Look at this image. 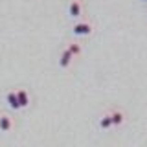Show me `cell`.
Listing matches in <instances>:
<instances>
[{"mask_svg": "<svg viewBox=\"0 0 147 147\" xmlns=\"http://www.w3.org/2000/svg\"><path fill=\"white\" fill-rule=\"evenodd\" d=\"M13 118L9 116V114H0V131L2 132H9L13 129Z\"/></svg>", "mask_w": 147, "mask_h": 147, "instance_id": "cell-4", "label": "cell"}, {"mask_svg": "<svg viewBox=\"0 0 147 147\" xmlns=\"http://www.w3.org/2000/svg\"><path fill=\"white\" fill-rule=\"evenodd\" d=\"M83 2L81 0H72L68 4V17L70 18H81L83 17Z\"/></svg>", "mask_w": 147, "mask_h": 147, "instance_id": "cell-2", "label": "cell"}, {"mask_svg": "<svg viewBox=\"0 0 147 147\" xmlns=\"http://www.w3.org/2000/svg\"><path fill=\"white\" fill-rule=\"evenodd\" d=\"M6 103L9 105L11 110H20V105H18V99H17V90H9L6 94Z\"/></svg>", "mask_w": 147, "mask_h": 147, "instance_id": "cell-5", "label": "cell"}, {"mask_svg": "<svg viewBox=\"0 0 147 147\" xmlns=\"http://www.w3.org/2000/svg\"><path fill=\"white\" fill-rule=\"evenodd\" d=\"M142 2H147V0H142Z\"/></svg>", "mask_w": 147, "mask_h": 147, "instance_id": "cell-10", "label": "cell"}, {"mask_svg": "<svg viewBox=\"0 0 147 147\" xmlns=\"http://www.w3.org/2000/svg\"><path fill=\"white\" fill-rule=\"evenodd\" d=\"M68 52H70L74 57H77V55H81V52H83V48H81V44H77V42H68Z\"/></svg>", "mask_w": 147, "mask_h": 147, "instance_id": "cell-9", "label": "cell"}, {"mask_svg": "<svg viewBox=\"0 0 147 147\" xmlns=\"http://www.w3.org/2000/svg\"><path fill=\"white\" fill-rule=\"evenodd\" d=\"M17 99L20 109H28L30 107V94H28L26 88H17Z\"/></svg>", "mask_w": 147, "mask_h": 147, "instance_id": "cell-3", "label": "cell"}, {"mask_svg": "<svg viewBox=\"0 0 147 147\" xmlns=\"http://www.w3.org/2000/svg\"><path fill=\"white\" fill-rule=\"evenodd\" d=\"M110 116H112V127H119V125H123V121H125V114H123L119 109L110 110Z\"/></svg>", "mask_w": 147, "mask_h": 147, "instance_id": "cell-7", "label": "cell"}, {"mask_svg": "<svg viewBox=\"0 0 147 147\" xmlns=\"http://www.w3.org/2000/svg\"><path fill=\"white\" fill-rule=\"evenodd\" d=\"M72 59H74V55L68 52V48H64L61 52V55H59V66H61V68H68L72 64Z\"/></svg>", "mask_w": 147, "mask_h": 147, "instance_id": "cell-6", "label": "cell"}, {"mask_svg": "<svg viewBox=\"0 0 147 147\" xmlns=\"http://www.w3.org/2000/svg\"><path fill=\"white\" fill-rule=\"evenodd\" d=\"M92 30H94L92 22H88V20H79V22H76V24H74L72 33L76 35V37H86V35L92 33Z\"/></svg>", "mask_w": 147, "mask_h": 147, "instance_id": "cell-1", "label": "cell"}, {"mask_svg": "<svg viewBox=\"0 0 147 147\" xmlns=\"http://www.w3.org/2000/svg\"><path fill=\"white\" fill-rule=\"evenodd\" d=\"M110 127H112V116H110V112H107L99 118V129L101 131H109Z\"/></svg>", "mask_w": 147, "mask_h": 147, "instance_id": "cell-8", "label": "cell"}]
</instances>
